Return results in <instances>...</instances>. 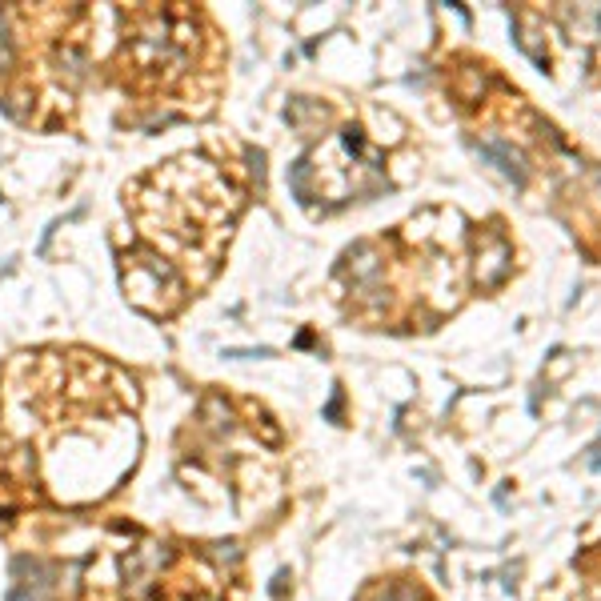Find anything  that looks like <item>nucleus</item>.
<instances>
[{
  "instance_id": "obj_1",
  "label": "nucleus",
  "mask_w": 601,
  "mask_h": 601,
  "mask_svg": "<svg viewBox=\"0 0 601 601\" xmlns=\"http://www.w3.org/2000/svg\"><path fill=\"white\" fill-rule=\"evenodd\" d=\"M589 469H598V473H601V445H593V457H589Z\"/></svg>"
}]
</instances>
